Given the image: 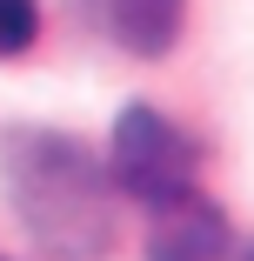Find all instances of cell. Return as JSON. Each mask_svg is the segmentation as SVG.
<instances>
[{"label":"cell","instance_id":"obj_1","mask_svg":"<svg viewBox=\"0 0 254 261\" xmlns=\"http://www.w3.org/2000/svg\"><path fill=\"white\" fill-rule=\"evenodd\" d=\"M0 181L47 261H100L114 248V181L80 141L54 127H7Z\"/></svg>","mask_w":254,"mask_h":261},{"label":"cell","instance_id":"obj_2","mask_svg":"<svg viewBox=\"0 0 254 261\" xmlns=\"http://www.w3.org/2000/svg\"><path fill=\"white\" fill-rule=\"evenodd\" d=\"M201 147L154 108H121L114 121V147H107V181L114 194H134L140 207H154L174 188H194Z\"/></svg>","mask_w":254,"mask_h":261},{"label":"cell","instance_id":"obj_3","mask_svg":"<svg viewBox=\"0 0 254 261\" xmlns=\"http://www.w3.org/2000/svg\"><path fill=\"white\" fill-rule=\"evenodd\" d=\"M228 221L201 188H174L154 201L147 221V261H228Z\"/></svg>","mask_w":254,"mask_h":261},{"label":"cell","instance_id":"obj_4","mask_svg":"<svg viewBox=\"0 0 254 261\" xmlns=\"http://www.w3.org/2000/svg\"><path fill=\"white\" fill-rule=\"evenodd\" d=\"M181 14H187V0H107L114 40L127 54H140V61H161L181 40Z\"/></svg>","mask_w":254,"mask_h":261},{"label":"cell","instance_id":"obj_5","mask_svg":"<svg viewBox=\"0 0 254 261\" xmlns=\"http://www.w3.org/2000/svg\"><path fill=\"white\" fill-rule=\"evenodd\" d=\"M34 34H40V7H34V0H0V61L27 54Z\"/></svg>","mask_w":254,"mask_h":261},{"label":"cell","instance_id":"obj_6","mask_svg":"<svg viewBox=\"0 0 254 261\" xmlns=\"http://www.w3.org/2000/svg\"><path fill=\"white\" fill-rule=\"evenodd\" d=\"M241 261H254V248H247V254H241Z\"/></svg>","mask_w":254,"mask_h":261},{"label":"cell","instance_id":"obj_7","mask_svg":"<svg viewBox=\"0 0 254 261\" xmlns=\"http://www.w3.org/2000/svg\"><path fill=\"white\" fill-rule=\"evenodd\" d=\"M0 261H7V254H0Z\"/></svg>","mask_w":254,"mask_h":261}]
</instances>
